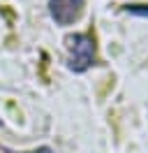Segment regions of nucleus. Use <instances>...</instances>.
<instances>
[{
  "mask_svg": "<svg viewBox=\"0 0 148 153\" xmlns=\"http://www.w3.org/2000/svg\"><path fill=\"white\" fill-rule=\"evenodd\" d=\"M0 125H2V121H0Z\"/></svg>",
  "mask_w": 148,
  "mask_h": 153,
  "instance_id": "39448f33",
  "label": "nucleus"
},
{
  "mask_svg": "<svg viewBox=\"0 0 148 153\" xmlns=\"http://www.w3.org/2000/svg\"><path fill=\"white\" fill-rule=\"evenodd\" d=\"M65 49H67V67L83 74L86 70L95 65V37L92 33H72L65 37Z\"/></svg>",
  "mask_w": 148,
  "mask_h": 153,
  "instance_id": "f257e3e1",
  "label": "nucleus"
},
{
  "mask_svg": "<svg viewBox=\"0 0 148 153\" xmlns=\"http://www.w3.org/2000/svg\"><path fill=\"white\" fill-rule=\"evenodd\" d=\"M86 0H49V14L56 26H72L81 19Z\"/></svg>",
  "mask_w": 148,
  "mask_h": 153,
  "instance_id": "f03ea898",
  "label": "nucleus"
},
{
  "mask_svg": "<svg viewBox=\"0 0 148 153\" xmlns=\"http://www.w3.org/2000/svg\"><path fill=\"white\" fill-rule=\"evenodd\" d=\"M125 12L134 14V16H146L148 19V5H125Z\"/></svg>",
  "mask_w": 148,
  "mask_h": 153,
  "instance_id": "7ed1b4c3",
  "label": "nucleus"
},
{
  "mask_svg": "<svg viewBox=\"0 0 148 153\" xmlns=\"http://www.w3.org/2000/svg\"><path fill=\"white\" fill-rule=\"evenodd\" d=\"M0 153H18V151H12V149H7V146H2L0 144ZM26 153H53L49 146H39V149H35V151H26Z\"/></svg>",
  "mask_w": 148,
  "mask_h": 153,
  "instance_id": "20e7f679",
  "label": "nucleus"
}]
</instances>
